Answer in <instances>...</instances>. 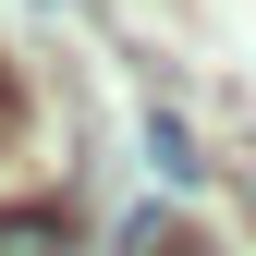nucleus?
<instances>
[{"label": "nucleus", "mask_w": 256, "mask_h": 256, "mask_svg": "<svg viewBox=\"0 0 256 256\" xmlns=\"http://www.w3.org/2000/svg\"><path fill=\"white\" fill-rule=\"evenodd\" d=\"M146 158H158V183H208V158H196V122H183V110H146Z\"/></svg>", "instance_id": "obj_1"}, {"label": "nucleus", "mask_w": 256, "mask_h": 256, "mask_svg": "<svg viewBox=\"0 0 256 256\" xmlns=\"http://www.w3.org/2000/svg\"><path fill=\"white\" fill-rule=\"evenodd\" d=\"M0 256H74V220L61 208H0Z\"/></svg>", "instance_id": "obj_2"}]
</instances>
